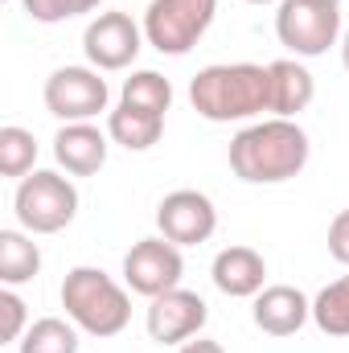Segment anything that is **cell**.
Wrapping results in <instances>:
<instances>
[{
    "instance_id": "18",
    "label": "cell",
    "mask_w": 349,
    "mask_h": 353,
    "mask_svg": "<svg viewBox=\"0 0 349 353\" xmlns=\"http://www.w3.org/2000/svg\"><path fill=\"white\" fill-rule=\"evenodd\" d=\"M79 325L66 316H41L25 329V337L17 341V353H79Z\"/></svg>"
},
{
    "instance_id": "19",
    "label": "cell",
    "mask_w": 349,
    "mask_h": 353,
    "mask_svg": "<svg viewBox=\"0 0 349 353\" xmlns=\"http://www.w3.org/2000/svg\"><path fill=\"white\" fill-rule=\"evenodd\" d=\"M119 103L136 107V111H152V115H165L173 107V83L161 74V70H132L119 87Z\"/></svg>"
},
{
    "instance_id": "10",
    "label": "cell",
    "mask_w": 349,
    "mask_h": 353,
    "mask_svg": "<svg viewBox=\"0 0 349 353\" xmlns=\"http://www.w3.org/2000/svg\"><path fill=\"white\" fill-rule=\"evenodd\" d=\"M157 230L177 247H201L218 230V210L201 189H173L157 205Z\"/></svg>"
},
{
    "instance_id": "21",
    "label": "cell",
    "mask_w": 349,
    "mask_h": 353,
    "mask_svg": "<svg viewBox=\"0 0 349 353\" xmlns=\"http://www.w3.org/2000/svg\"><path fill=\"white\" fill-rule=\"evenodd\" d=\"M37 169V136L29 128H17V123H4L0 128V173L21 181Z\"/></svg>"
},
{
    "instance_id": "22",
    "label": "cell",
    "mask_w": 349,
    "mask_h": 353,
    "mask_svg": "<svg viewBox=\"0 0 349 353\" xmlns=\"http://www.w3.org/2000/svg\"><path fill=\"white\" fill-rule=\"evenodd\" d=\"M103 0H21V8L29 12V21L37 25H62V21H74L83 12H94Z\"/></svg>"
},
{
    "instance_id": "2",
    "label": "cell",
    "mask_w": 349,
    "mask_h": 353,
    "mask_svg": "<svg viewBox=\"0 0 349 353\" xmlns=\"http://www.w3.org/2000/svg\"><path fill=\"white\" fill-rule=\"evenodd\" d=\"M189 103L210 123H243L271 111V70L259 62H218L189 79Z\"/></svg>"
},
{
    "instance_id": "23",
    "label": "cell",
    "mask_w": 349,
    "mask_h": 353,
    "mask_svg": "<svg viewBox=\"0 0 349 353\" xmlns=\"http://www.w3.org/2000/svg\"><path fill=\"white\" fill-rule=\"evenodd\" d=\"M0 316H4V341H21L25 329H29V312H25V300L12 288L0 292Z\"/></svg>"
},
{
    "instance_id": "28",
    "label": "cell",
    "mask_w": 349,
    "mask_h": 353,
    "mask_svg": "<svg viewBox=\"0 0 349 353\" xmlns=\"http://www.w3.org/2000/svg\"><path fill=\"white\" fill-rule=\"evenodd\" d=\"M325 4H341V0H325Z\"/></svg>"
},
{
    "instance_id": "14",
    "label": "cell",
    "mask_w": 349,
    "mask_h": 353,
    "mask_svg": "<svg viewBox=\"0 0 349 353\" xmlns=\"http://www.w3.org/2000/svg\"><path fill=\"white\" fill-rule=\"evenodd\" d=\"M111 136L99 132L94 123H62L54 136V161L70 176H94L107 165Z\"/></svg>"
},
{
    "instance_id": "5",
    "label": "cell",
    "mask_w": 349,
    "mask_h": 353,
    "mask_svg": "<svg viewBox=\"0 0 349 353\" xmlns=\"http://www.w3.org/2000/svg\"><path fill=\"white\" fill-rule=\"evenodd\" d=\"M218 17V0H148L144 8V41L157 54L185 58Z\"/></svg>"
},
{
    "instance_id": "17",
    "label": "cell",
    "mask_w": 349,
    "mask_h": 353,
    "mask_svg": "<svg viewBox=\"0 0 349 353\" xmlns=\"http://www.w3.org/2000/svg\"><path fill=\"white\" fill-rule=\"evenodd\" d=\"M41 271V251L33 243L29 230H0V283L4 288H21L29 279H37Z\"/></svg>"
},
{
    "instance_id": "8",
    "label": "cell",
    "mask_w": 349,
    "mask_h": 353,
    "mask_svg": "<svg viewBox=\"0 0 349 353\" xmlns=\"http://www.w3.org/2000/svg\"><path fill=\"white\" fill-rule=\"evenodd\" d=\"M181 275H185L181 247L169 243L165 234L140 239V243H132V251L123 255V283H128V292H136V296H144V300H157V296L181 288Z\"/></svg>"
},
{
    "instance_id": "7",
    "label": "cell",
    "mask_w": 349,
    "mask_h": 353,
    "mask_svg": "<svg viewBox=\"0 0 349 353\" xmlns=\"http://www.w3.org/2000/svg\"><path fill=\"white\" fill-rule=\"evenodd\" d=\"M41 99H46V111L62 123H94L111 103V87L94 66H58L46 79Z\"/></svg>"
},
{
    "instance_id": "20",
    "label": "cell",
    "mask_w": 349,
    "mask_h": 353,
    "mask_svg": "<svg viewBox=\"0 0 349 353\" xmlns=\"http://www.w3.org/2000/svg\"><path fill=\"white\" fill-rule=\"evenodd\" d=\"M312 325L325 337H349V275L325 283L312 300Z\"/></svg>"
},
{
    "instance_id": "1",
    "label": "cell",
    "mask_w": 349,
    "mask_h": 353,
    "mask_svg": "<svg viewBox=\"0 0 349 353\" xmlns=\"http://www.w3.org/2000/svg\"><path fill=\"white\" fill-rule=\"evenodd\" d=\"M312 157L308 132L296 119H259L230 140V169L247 185H283L304 173Z\"/></svg>"
},
{
    "instance_id": "12",
    "label": "cell",
    "mask_w": 349,
    "mask_h": 353,
    "mask_svg": "<svg viewBox=\"0 0 349 353\" xmlns=\"http://www.w3.org/2000/svg\"><path fill=\"white\" fill-rule=\"evenodd\" d=\"M251 321L267 337H296L312 321V300L300 288H292V283H271V288H263L255 296Z\"/></svg>"
},
{
    "instance_id": "25",
    "label": "cell",
    "mask_w": 349,
    "mask_h": 353,
    "mask_svg": "<svg viewBox=\"0 0 349 353\" xmlns=\"http://www.w3.org/2000/svg\"><path fill=\"white\" fill-rule=\"evenodd\" d=\"M177 353H226L218 341H210V337H197V341H185V345H177Z\"/></svg>"
},
{
    "instance_id": "16",
    "label": "cell",
    "mask_w": 349,
    "mask_h": 353,
    "mask_svg": "<svg viewBox=\"0 0 349 353\" xmlns=\"http://www.w3.org/2000/svg\"><path fill=\"white\" fill-rule=\"evenodd\" d=\"M107 136H111V144H119L128 152H148L165 136V115L136 111V107L119 103L115 111H107Z\"/></svg>"
},
{
    "instance_id": "11",
    "label": "cell",
    "mask_w": 349,
    "mask_h": 353,
    "mask_svg": "<svg viewBox=\"0 0 349 353\" xmlns=\"http://www.w3.org/2000/svg\"><path fill=\"white\" fill-rule=\"evenodd\" d=\"M206 321H210V304L189 288H173V292L148 300V312H144L148 337L157 345H185V341L201 337Z\"/></svg>"
},
{
    "instance_id": "6",
    "label": "cell",
    "mask_w": 349,
    "mask_h": 353,
    "mask_svg": "<svg viewBox=\"0 0 349 353\" xmlns=\"http://www.w3.org/2000/svg\"><path fill=\"white\" fill-rule=\"evenodd\" d=\"M275 37L296 58H321L341 37V4L325 0H283L275 4Z\"/></svg>"
},
{
    "instance_id": "9",
    "label": "cell",
    "mask_w": 349,
    "mask_h": 353,
    "mask_svg": "<svg viewBox=\"0 0 349 353\" xmlns=\"http://www.w3.org/2000/svg\"><path fill=\"white\" fill-rule=\"evenodd\" d=\"M144 46V25H136L128 12H99L83 29V54L94 70H128Z\"/></svg>"
},
{
    "instance_id": "15",
    "label": "cell",
    "mask_w": 349,
    "mask_h": 353,
    "mask_svg": "<svg viewBox=\"0 0 349 353\" xmlns=\"http://www.w3.org/2000/svg\"><path fill=\"white\" fill-rule=\"evenodd\" d=\"M267 70H271V115L296 119L300 111H308V103L317 99V79L300 58L267 62Z\"/></svg>"
},
{
    "instance_id": "27",
    "label": "cell",
    "mask_w": 349,
    "mask_h": 353,
    "mask_svg": "<svg viewBox=\"0 0 349 353\" xmlns=\"http://www.w3.org/2000/svg\"><path fill=\"white\" fill-rule=\"evenodd\" d=\"M247 4H283V0H247Z\"/></svg>"
},
{
    "instance_id": "26",
    "label": "cell",
    "mask_w": 349,
    "mask_h": 353,
    "mask_svg": "<svg viewBox=\"0 0 349 353\" xmlns=\"http://www.w3.org/2000/svg\"><path fill=\"white\" fill-rule=\"evenodd\" d=\"M341 62H346V70H349V29H346V37H341Z\"/></svg>"
},
{
    "instance_id": "4",
    "label": "cell",
    "mask_w": 349,
    "mask_h": 353,
    "mask_svg": "<svg viewBox=\"0 0 349 353\" xmlns=\"http://www.w3.org/2000/svg\"><path fill=\"white\" fill-rule=\"evenodd\" d=\"M12 210L21 230L29 234H58L79 218V189L74 181L54 169H33L29 176L17 181Z\"/></svg>"
},
{
    "instance_id": "3",
    "label": "cell",
    "mask_w": 349,
    "mask_h": 353,
    "mask_svg": "<svg viewBox=\"0 0 349 353\" xmlns=\"http://www.w3.org/2000/svg\"><path fill=\"white\" fill-rule=\"evenodd\" d=\"M62 308L87 337H119L132 325V296L128 283H115L99 267H70L62 279Z\"/></svg>"
},
{
    "instance_id": "13",
    "label": "cell",
    "mask_w": 349,
    "mask_h": 353,
    "mask_svg": "<svg viewBox=\"0 0 349 353\" xmlns=\"http://www.w3.org/2000/svg\"><path fill=\"white\" fill-rule=\"evenodd\" d=\"M210 279L230 300H255L263 288H267V259H263L255 247H222L214 255Z\"/></svg>"
},
{
    "instance_id": "24",
    "label": "cell",
    "mask_w": 349,
    "mask_h": 353,
    "mask_svg": "<svg viewBox=\"0 0 349 353\" xmlns=\"http://www.w3.org/2000/svg\"><path fill=\"white\" fill-rule=\"evenodd\" d=\"M329 255L341 267H349V210H341V214L329 222Z\"/></svg>"
}]
</instances>
